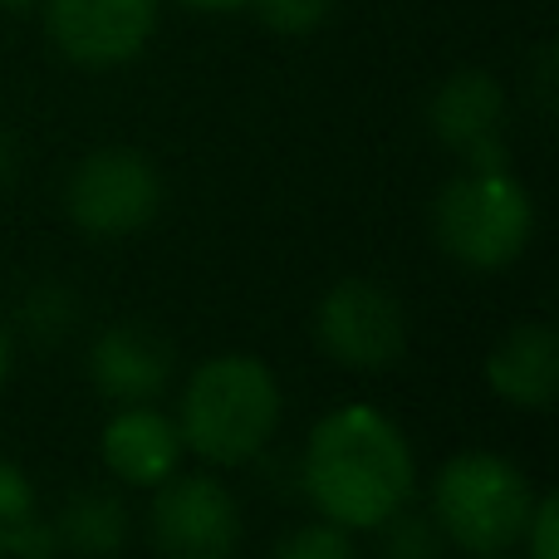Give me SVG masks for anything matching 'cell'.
I'll return each instance as SVG.
<instances>
[{
    "instance_id": "obj_1",
    "label": "cell",
    "mask_w": 559,
    "mask_h": 559,
    "mask_svg": "<svg viewBox=\"0 0 559 559\" xmlns=\"http://www.w3.org/2000/svg\"><path fill=\"white\" fill-rule=\"evenodd\" d=\"M413 452L407 437L378 407L348 403L309 432L305 486L324 521L344 531H378L413 496Z\"/></svg>"
},
{
    "instance_id": "obj_2",
    "label": "cell",
    "mask_w": 559,
    "mask_h": 559,
    "mask_svg": "<svg viewBox=\"0 0 559 559\" xmlns=\"http://www.w3.org/2000/svg\"><path fill=\"white\" fill-rule=\"evenodd\" d=\"M280 383L251 354H222L192 373L182 393V442L216 466H241L271 442Z\"/></svg>"
},
{
    "instance_id": "obj_3",
    "label": "cell",
    "mask_w": 559,
    "mask_h": 559,
    "mask_svg": "<svg viewBox=\"0 0 559 559\" xmlns=\"http://www.w3.org/2000/svg\"><path fill=\"white\" fill-rule=\"evenodd\" d=\"M432 226L442 251L466 271H501L531 246L535 202L501 167H466L442 187L432 206Z\"/></svg>"
},
{
    "instance_id": "obj_4",
    "label": "cell",
    "mask_w": 559,
    "mask_h": 559,
    "mask_svg": "<svg viewBox=\"0 0 559 559\" xmlns=\"http://www.w3.org/2000/svg\"><path fill=\"white\" fill-rule=\"evenodd\" d=\"M535 491L515 462L496 452H462L437 476V521L466 555H501L525 540Z\"/></svg>"
},
{
    "instance_id": "obj_5",
    "label": "cell",
    "mask_w": 559,
    "mask_h": 559,
    "mask_svg": "<svg viewBox=\"0 0 559 559\" xmlns=\"http://www.w3.org/2000/svg\"><path fill=\"white\" fill-rule=\"evenodd\" d=\"M163 206V177L143 153L104 147L69 177V216L88 236H133Z\"/></svg>"
},
{
    "instance_id": "obj_6",
    "label": "cell",
    "mask_w": 559,
    "mask_h": 559,
    "mask_svg": "<svg viewBox=\"0 0 559 559\" xmlns=\"http://www.w3.org/2000/svg\"><path fill=\"white\" fill-rule=\"evenodd\" d=\"M314 338L348 368H388L407 348V314L378 280H338L319 299Z\"/></svg>"
},
{
    "instance_id": "obj_7",
    "label": "cell",
    "mask_w": 559,
    "mask_h": 559,
    "mask_svg": "<svg viewBox=\"0 0 559 559\" xmlns=\"http://www.w3.org/2000/svg\"><path fill=\"white\" fill-rule=\"evenodd\" d=\"M153 545L163 559H231L241 545V511L212 476L163 481L153 501Z\"/></svg>"
},
{
    "instance_id": "obj_8",
    "label": "cell",
    "mask_w": 559,
    "mask_h": 559,
    "mask_svg": "<svg viewBox=\"0 0 559 559\" xmlns=\"http://www.w3.org/2000/svg\"><path fill=\"white\" fill-rule=\"evenodd\" d=\"M157 0H49V35L74 64L114 69L143 55Z\"/></svg>"
},
{
    "instance_id": "obj_9",
    "label": "cell",
    "mask_w": 559,
    "mask_h": 559,
    "mask_svg": "<svg viewBox=\"0 0 559 559\" xmlns=\"http://www.w3.org/2000/svg\"><path fill=\"white\" fill-rule=\"evenodd\" d=\"M432 133L442 138L452 153H462L472 167H501V118L506 94L486 69H462L432 94Z\"/></svg>"
},
{
    "instance_id": "obj_10",
    "label": "cell",
    "mask_w": 559,
    "mask_h": 559,
    "mask_svg": "<svg viewBox=\"0 0 559 559\" xmlns=\"http://www.w3.org/2000/svg\"><path fill=\"white\" fill-rule=\"evenodd\" d=\"M167 373H173V348L153 329L114 324L88 348V378L114 403H147L167 388Z\"/></svg>"
},
{
    "instance_id": "obj_11",
    "label": "cell",
    "mask_w": 559,
    "mask_h": 559,
    "mask_svg": "<svg viewBox=\"0 0 559 559\" xmlns=\"http://www.w3.org/2000/svg\"><path fill=\"white\" fill-rule=\"evenodd\" d=\"M104 462L118 481L128 486H163L182 456V432L167 423V413L143 403H128L114 423L104 427Z\"/></svg>"
},
{
    "instance_id": "obj_12",
    "label": "cell",
    "mask_w": 559,
    "mask_h": 559,
    "mask_svg": "<svg viewBox=\"0 0 559 559\" xmlns=\"http://www.w3.org/2000/svg\"><path fill=\"white\" fill-rule=\"evenodd\" d=\"M486 383L515 407H550L559 393V344L550 324H515L486 358Z\"/></svg>"
},
{
    "instance_id": "obj_13",
    "label": "cell",
    "mask_w": 559,
    "mask_h": 559,
    "mask_svg": "<svg viewBox=\"0 0 559 559\" xmlns=\"http://www.w3.org/2000/svg\"><path fill=\"white\" fill-rule=\"evenodd\" d=\"M59 550L55 531L35 515V491L25 472L0 462V555L10 559H49Z\"/></svg>"
},
{
    "instance_id": "obj_14",
    "label": "cell",
    "mask_w": 559,
    "mask_h": 559,
    "mask_svg": "<svg viewBox=\"0 0 559 559\" xmlns=\"http://www.w3.org/2000/svg\"><path fill=\"white\" fill-rule=\"evenodd\" d=\"M123 535H128L123 501L108 491H79L55 525V540L69 545V550H79V555H88V559L114 555L118 545H123Z\"/></svg>"
},
{
    "instance_id": "obj_15",
    "label": "cell",
    "mask_w": 559,
    "mask_h": 559,
    "mask_svg": "<svg viewBox=\"0 0 559 559\" xmlns=\"http://www.w3.org/2000/svg\"><path fill=\"white\" fill-rule=\"evenodd\" d=\"M275 559H358L344 525H305L275 550Z\"/></svg>"
},
{
    "instance_id": "obj_16",
    "label": "cell",
    "mask_w": 559,
    "mask_h": 559,
    "mask_svg": "<svg viewBox=\"0 0 559 559\" xmlns=\"http://www.w3.org/2000/svg\"><path fill=\"white\" fill-rule=\"evenodd\" d=\"M383 531V559H437V531L417 515H388Z\"/></svg>"
},
{
    "instance_id": "obj_17",
    "label": "cell",
    "mask_w": 559,
    "mask_h": 559,
    "mask_svg": "<svg viewBox=\"0 0 559 559\" xmlns=\"http://www.w3.org/2000/svg\"><path fill=\"white\" fill-rule=\"evenodd\" d=\"M251 5L280 35H309L329 20V0H251Z\"/></svg>"
},
{
    "instance_id": "obj_18",
    "label": "cell",
    "mask_w": 559,
    "mask_h": 559,
    "mask_svg": "<svg viewBox=\"0 0 559 559\" xmlns=\"http://www.w3.org/2000/svg\"><path fill=\"white\" fill-rule=\"evenodd\" d=\"M25 324L35 329L39 338H59L69 329V295L59 285L35 289V295H29V305H25Z\"/></svg>"
},
{
    "instance_id": "obj_19",
    "label": "cell",
    "mask_w": 559,
    "mask_h": 559,
    "mask_svg": "<svg viewBox=\"0 0 559 559\" xmlns=\"http://www.w3.org/2000/svg\"><path fill=\"white\" fill-rule=\"evenodd\" d=\"M555 531H559V501L545 496L535 501L531 521H525V535H531V559H555Z\"/></svg>"
},
{
    "instance_id": "obj_20",
    "label": "cell",
    "mask_w": 559,
    "mask_h": 559,
    "mask_svg": "<svg viewBox=\"0 0 559 559\" xmlns=\"http://www.w3.org/2000/svg\"><path fill=\"white\" fill-rule=\"evenodd\" d=\"M10 173H15V143H10V133H0V187L10 182Z\"/></svg>"
},
{
    "instance_id": "obj_21",
    "label": "cell",
    "mask_w": 559,
    "mask_h": 559,
    "mask_svg": "<svg viewBox=\"0 0 559 559\" xmlns=\"http://www.w3.org/2000/svg\"><path fill=\"white\" fill-rule=\"evenodd\" d=\"M192 10H236V5H251V0H182Z\"/></svg>"
},
{
    "instance_id": "obj_22",
    "label": "cell",
    "mask_w": 559,
    "mask_h": 559,
    "mask_svg": "<svg viewBox=\"0 0 559 559\" xmlns=\"http://www.w3.org/2000/svg\"><path fill=\"white\" fill-rule=\"evenodd\" d=\"M5 378H10V334L0 324V388H5Z\"/></svg>"
},
{
    "instance_id": "obj_23",
    "label": "cell",
    "mask_w": 559,
    "mask_h": 559,
    "mask_svg": "<svg viewBox=\"0 0 559 559\" xmlns=\"http://www.w3.org/2000/svg\"><path fill=\"white\" fill-rule=\"evenodd\" d=\"M0 5H10V10H25V5H35V0H0Z\"/></svg>"
}]
</instances>
